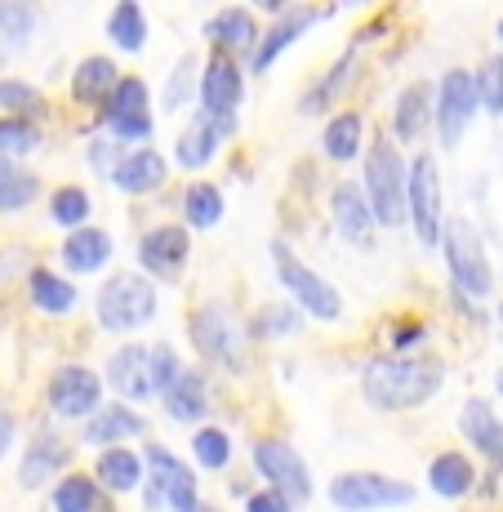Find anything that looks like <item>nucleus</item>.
Returning <instances> with one entry per match:
<instances>
[{"label":"nucleus","mask_w":503,"mask_h":512,"mask_svg":"<svg viewBox=\"0 0 503 512\" xmlns=\"http://www.w3.org/2000/svg\"><path fill=\"white\" fill-rule=\"evenodd\" d=\"M446 366L437 357H374L366 366V401L379 410H414L437 397Z\"/></svg>","instance_id":"1"},{"label":"nucleus","mask_w":503,"mask_h":512,"mask_svg":"<svg viewBox=\"0 0 503 512\" xmlns=\"http://www.w3.org/2000/svg\"><path fill=\"white\" fill-rule=\"evenodd\" d=\"M366 187H370V210L374 223L383 228H397L410 214V174L401 165V152L388 139L374 143L366 156Z\"/></svg>","instance_id":"2"},{"label":"nucleus","mask_w":503,"mask_h":512,"mask_svg":"<svg viewBox=\"0 0 503 512\" xmlns=\"http://www.w3.org/2000/svg\"><path fill=\"white\" fill-rule=\"evenodd\" d=\"M156 312V290L152 281L134 277V272H121L98 290V321L107 330H138L143 321H152Z\"/></svg>","instance_id":"3"},{"label":"nucleus","mask_w":503,"mask_h":512,"mask_svg":"<svg viewBox=\"0 0 503 512\" xmlns=\"http://www.w3.org/2000/svg\"><path fill=\"white\" fill-rule=\"evenodd\" d=\"M272 259H276V277H281V285L303 303V308L312 312V317H321V321H339L343 303H339V294H334V285H330V281H321L317 272H312L308 263H303L299 254H294L290 245H281V241L272 245Z\"/></svg>","instance_id":"4"},{"label":"nucleus","mask_w":503,"mask_h":512,"mask_svg":"<svg viewBox=\"0 0 503 512\" xmlns=\"http://www.w3.org/2000/svg\"><path fill=\"white\" fill-rule=\"evenodd\" d=\"M330 499L343 512H374V508H397L414 499V486L406 481L379 477V472H343L330 481Z\"/></svg>","instance_id":"5"},{"label":"nucleus","mask_w":503,"mask_h":512,"mask_svg":"<svg viewBox=\"0 0 503 512\" xmlns=\"http://www.w3.org/2000/svg\"><path fill=\"white\" fill-rule=\"evenodd\" d=\"M446 263H450V277H455L459 290H468V294H490L495 290V272H490V263H486V250H481V241H477V228L472 223H450L446 228Z\"/></svg>","instance_id":"6"},{"label":"nucleus","mask_w":503,"mask_h":512,"mask_svg":"<svg viewBox=\"0 0 503 512\" xmlns=\"http://www.w3.org/2000/svg\"><path fill=\"white\" fill-rule=\"evenodd\" d=\"M410 219L423 245L441 241V179H437V161L428 152H419L410 165Z\"/></svg>","instance_id":"7"},{"label":"nucleus","mask_w":503,"mask_h":512,"mask_svg":"<svg viewBox=\"0 0 503 512\" xmlns=\"http://www.w3.org/2000/svg\"><path fill=\"white\" fill-rule=\"evenodd\" d=\"M254 464H259V472L276 486V495H285V499L312 495L308 468H303V459L294 455L285 441H259V446H254Z\"/></svg>","instance_id":"8"},{"label":"nucleus","mask_w":503,"mask_h":512,"mask_svg":"<svg viewBox=\"0 0 503 512\" xmlns=\"http://www.w3.org/2000/svg\"><path fill=\"white\" fill-rule=\"evenodd\" d=\"M201 112L210 116L219 130H232V116H236V103H241V72H236L232 58H210L205 67V81H201Z\"/></svg>","instance_id":"9"},{"label":"nucleus","mask_w":503,"mask_h":512,"mask_svg":"<svg viewBox=\"0 0 503 512\" xmlns=\"http://www.w3.org/2000/svg\"><path fill=\"white\" fill-rule=\"evenodd\" d=\"M98 397H103V383H98V374L85 370V366H63L54 379H49V406H54V415H63V419L90 415L98 406Z\"/></svg>","instance_id":"10"},{"label":"nucleus","mask_w":503,"mask_h":512,"mask_svg":"<svg viewBox=\"0 0 503 512\" xmlns=\"http://www.w3.org/2000/svg\"><path fill=\"white\" fill-rule=\"evenodd\" d=\"M481 98H477V81L468 72H446L441 81V107H437V125H441V139L446 143H459L463 130L472 125L477 116Z\"/></svg>","instance_id":"11"},{"label":"nucleus","mask_w":503,"mask_h":512,"mask_svg":"<svg viewBox=\"0 0 503 512\" xmlns=\"http://www.w3.org/2000/svg\"><path fill=\"white\" fill-rule=\"evenodd\" d=\"M107 125L121 139H147L152 134V116H147V85L138 76H125L112 90V103H107Z\"/></svg>","instance_id":"12"},{"label":"nucleus","mask_w":503,"mask_h":512,"mask_svg":"<svg viewBox=\"0 0 503 512\" xmlns=\"http://www.w3.org/2000/svg\"><path fill=\"white\" fill-rule=\"evenodd\" d=\"M107 383L121 392L125 401H147L156 392V379H152V352L143 348H121L107 366Z\"/></svg>","instance_id":"13"},{"label":"nucleus","mask_w":503,"mask_h":512,"mask_svg":"<svg viewBox=\"0 0 503 512\" xmlns=\"http://www.w3.org/2000/svg\"><path fill=\"white\" fill-rule=\"evenodd\" d=\"M192 339L196 348L205 352V357H219L236 366V352H241V343H236V321L228 317V308H201L192 317Z\"/></svg>","instance_id":"14"},{"label":"nucleus","mask_w":503,"mask_h":512,"mask_svg":"<svg viewBox=\"0 0 503 512\" xmlns=\"http://www.w3.org/2000/svg\"><path fill=\"white\" fill-rule=\"evenodd\" d=\"M459 428H463V437L490 459V468L499 472L503 468V423H499L495 410H490L486 401H468L459 415Z\"/></svg>","instance_id":"15"},{"label":"nucleus","mask_w":503,"mask_h":512,"mask_svg":"<svg viewBox=\"0 0 503 512\" xmlns=\"http://www.w3.org/2000/svg\"><path fill=\"white\" fill-rule=\"evenodd\" d=\"M334 228H339L343 241H352V245H370L374 210H370L366 196H361L352 183L334 187Z\"/></svg>","instance_id":"16"},{"label":"nucleus","mask_w":503,"mask_h":512,"mask_svg":"<svg viewBox=\"0 0 503 512\" xmlns=\"http://www.w3.org/2000/svg\"><path fill=\"white\" fill-rule=\"evenodd\" d=\"M187 259V232L165 223V228H152L138 241V263L147 272H174Z\"/></svg>","instance_id":"17"},{"label":"nucleus","mask_w":503,"mask_h":512,"mask_svg":"<svg viewBox=\"0 0 503 512\" xmlns=\"http://www.w3.org/2000/svg\"><path fill=\"white\" fill-rule=\"evenodd\" d=\"M58 254H63L67 272H98L107 259H112V236L98 232V228H81V232L67 236Z\"/></svg>","instance_id":"18"},{"label":"nucleus","mask_w":503,"mask_h":512,"mask_svg":"<svg viewBox=\"0 0 503 512\" xmlns=\"http://www.w3.org/2000/svg\"><path fill=\"white\" fill-rule=\"evenodd\" d=\"M112 179L121 192H152V187L165 183V161H161V152H152V147H138V152L125 156L121 170H116Z\"/></svg>","instance_id":"19"},{"label":"nucleus","mask_w":503,"mask_h":512,"mask_svg":"<svg viewBox=\"0 0 503 512\" xmlns=\"http://www.w3.org/2000/svg\"><path fill=\"white\" fill-rule=\"evenodd\" d=\"M205 406H210V397H205V379L196 370H183L179 383H174L170 392H165V410H170L174 419H201Z\"/></svg>","instance_id":"20"},{"label":"nucleus","mask_w":503,"mask_h":512,"mask_svg":"<svg viewBox=\"0 0 503 512\" xmlns=\"http://www.w3.org/2000/svg\"><path fill=\"white\" fill-rule=\"evenodd\" d=\"M219 134H223V130H219V125H214L205 112L196 116V121L187 125V134L179 139V165H183V170H196V165L210 161L214 147H219Z\"/></svg>","instance_id":"21"},{"label":"nucleus","mask_w":503,"mask_h":512,"mask_svg":"<svg viewBox=\"0 0 503 512\" xmlns=\"http://www.w3.org/2000/svg\"><path fill=\"white\" fill-rule=\"evenodd\" d=\"M210 41L228 45V49H250L259 41V23H254L250 9H223L210 23Z\"/></svg>","instance_id":"22"},{"label":"nucleus","mask_w":503,"mask_h":512,"mask_svg":"<svg viewBox=\"0 0 503 512\" xmlns=\"http://www.w3.org/2000/svg\"><path fill=\"white\" fill-rule=\"evenodd\" d=\"M428 103H432V90H428V81H414L401 90L397 98V139H419V130H423V121H428Z\"/></svg>","instance_id":"23"},{"label":"nucleus","mask_w":503,"mask_h":512,"mask_svg":"<svg viewBox=\"0 0 503 512\" xmlns=\"http://www.w3.org/2000/svg\"><path fill=\"white\" fill-rule=\"evenodd\" d=\"M147 423L134 415V410H125V406H107L103 415H98L94 423H90V432L85 437L94 441V446H107L112 450V441H125V437H138Z\"/></svg>","instance_id":"24"},{"label":"nucleus","mask_w":503,"mask_h":512,"mask_svg":"<svg viewBox=\"0 0 503 512\" xmlns=\"http://www.w3.org/2000/svg\"><path fill=\"white\" fill-rule=\"evenodd\" d=\"M432 490L446 499H463L472 490V464L463 455H437L432 459V472H428Z\"/></svg>","instance_id":"25"},{"label":"nucleus","mask_w":503,"mask_h":512,"mask_svg":"<svg viewBox=\"0 0 503 512\" xmlns=\"http://www.w3.org/2000/svg\"><path fill=\"white\" fill-rule=\"evenodd\" d=\"M107 36H112L121 49H143L147 41V18H143V9L134 5V0H121V5L112 9V18H107Z\"/></svg>","instance_id":"26"},{"label":"nucleus","mask_w":503,"mask_h":512,"mask_svg":"<svg viewBox=\"0 0 503 512\" xmlns=\"http://www.w3.org/2000/svg\"><path fill=\"white\" fill-rule=\"evenodd\" d=\"M312 18H317V14H312V9H294V14L285 18V23H276L272 32H268V41L259 45V54H254V72H268V63H272V58L281 54L285 45H294V41H299V32L312 23Z\"/></svg>","instance_id":"27"},{"label":"nucleus","mask_w":503,"mask_h":512,"mask_svg":"<svg viewBox=\"0 0 503 512\" xmlns=\"http://www.w3.org/2000/svg\"><path fill=\"white\" fill-rule=\"evenodd\" d=\"M138 477H143V459L130 455V450H107L103 459H98V481H103L107 490H134Z\"/></svg>","instance_id":"28"},{"label":"nucleus","mask_w":503,"mask_h":512,"mask_svg":"<svg viewBox=\"0 0 503 512\" xmlns=\"http://www.w3.org/2000/svg\"><path fill=\"white\" fill-rule=\"evenodd\" d=\"M36 192H41V183L0 156V210H23V205L36 201Z\"/></svg>","instance_id":"29"},{"label":"nucleus","mask_w":503,"mask_h":512,"mask_svg":"<svg viewBox=\"0 0 503 512\" xmlns=\"http://www.w3.org/2000/svg\"><path fill=\"white\" fill-rule=\"evenodd\" d=\"M32 303L45 312H67L76 308V285H67L54 272H32Z\"/></svg>","instance_id":"30"},{"label":"nucleus","mask_w":503,"mask_h":512,"mask_svg":"<svg viewBox=\"0 0 503 512\" xmlns=\"http://www.w3.org/2000/svg\"><path fill=\"white\" fill-rule=\"evenodd\" d=\"M357 139H361V116L357 112H343L325 125V156L334 161H352L357 156Z\"/></svg>","instance_id":"31"},{"label":"nucleus","mask_w":503,"mask_h":512,"mask_svg":"<svg viewBox=\"0 0 503 512\" xmlns=\"http://www.w3.org/2000/svg\"><path fill=\"white\" fill-rule=\"evenodd\" d=\"M58 464H63V446H58V441H49V437H41L32 450H27V459H23V472H18V481H23V486L32 490V486H41V481H45Z\"/></svg>","instance_id":"32"},{"label":"nucleus","mask_w":503,"mask_h":512,"mask_svg":"<svg viewBox=\"0 0 503 512\" xmlns=\"http://www.w3.org/2000/svg\"><path fill=\"white\" fill-rule=\"evenodd\" d=\"M54 508L58 512H94L98 508V486L85 472H72V477H63V486L54 490Z\"/></svg>","instance_id":"33"},{"label":"nucleus","mask_w":503,"mask_h":512,"mask_svg":"<svg viewBox=\"0 0 503 512\" xmlns=\"http://www.w3.org/2000/svg\"><path fill=\"white\" fill-rule=\"evenodd\" d=\"M223 219V196L210 183H192L187 187V223L192 228H214Z\"/></svg>","instance_id":"34"},{"label":"nucleus","mask_w":503,"mask_h":512,"mask_svg":"<svg viewBox=\"0 0 503 512\" xmlns=\"http://www.w3.org/2000/svg\"><path fill=\"white\" fill-rule=\"evenodd\" d=\"M36 143H41V130L32 121H23V116H5L0 121V156H23Z\"/></svg>","instance_id":"35"},{"label":"nucleus","mask_w":503,"mask_h":512,"mask_svg":"<svg viewBox=\"0 0 503 512\" xmlns=\"http://www.w3.org/2000/svg\"><path fill=\"white\" fill-rule=\"evenodd\" d=\"M107 85H121L116 81V63H107V58H85L81 63V72H76V98H94V94H103Z\"/></svg>","instance_id":"36"},{"label":"nucleus","mask_w":503,"mask_h":512,"mask_svg":"<svg viewBox=\"0 0 503 512\" xmlns=\"http://www.w3.org/2000/svg\"><path fill=\"white\" fill-rule=\"evenodd\" d=\"M49 214H54V223H63V228L85 223V214H90V196H85V187H58L54 201H49Z\"/></svg>","instance_id":"37"},{"label":"nucleus","mask_w":503,"mask_h":512,"mask_svg":"<svg viewBox=\"0 0 503 512\" xmlns=\"http://www.w3.org/2000/svg\"><path fill=\"white\" fill-rule=\"evenodd\" d=\"M192 450H196V459H201L210 472H219L223 464H228V455H232V446H228V437H223L219 428H201L196 432V441H192Z\"/></svg>","instance_id":"38"},{"label":"nucleus","mask_w":503,"mask_h":512,"mask_svg":"<svg viewBox=\"0 0 503 512\" xmlns=\"http://www.w3.org/2000/svg\"><path fill=\"white\" fill-rule=\"evenodd\" d=\"M477 98H481V107L486 112H503V58H490L486 67H481V76H477Z\"/></svg>","instance_id":"39"},{"label":"nucleus","mask_w":503,"mask_h":512,"mask_svg":"<svg viewBox=\"0 0 503 512\" xmlns=\"http://www.w3.org/2000/svg\"><path fill=\"white\" fill-rule=\"evenodd\" d=\"M32 9L27 5H0V36H5L9 45H18L27 32H32Z\"/></svg>","instance_id":"40"},{"label":"nucleus","mask_w":503,"mask_h":512,"mask_svg":"<svg viewBox=\"0 0 503 512\" xmlns=\"http://www.w3.org/2000/svg\"><path fill=\"white\" fill-rule=\"evenodd\" d=\"M0 107H14V112H32L41 107V94L23 81H0Z\"/></svg>","instance_id":"41"},{"label":"nucleus","mask_w":503,"mask_h":512,"mask_svg":"<svg viewBox=\"0 0 503 512\" xmlns=\"http://www.w3.org/2000/svg\"><path fill=\"white\" fill-rule=\"evenodd\" d=\"M192 67H196V58H183V67L170 76V85H165V107H170V112H179L187 103V94H192Z\"/></svg>","instance_id":"42"},{"label":"nucleus","mask_w":503,"mask_h":512,"mask_svg":"<svg viewBox=\"0 0 503 512\" xmlns=\"http://www.w3.org/2000/svg\"><path fill=\"white\" fill-rule=\"evenodd\" d=\"M179 361H174L170 348H152V379H156V392H170L179 383Z\"/></svg>","instance_id":"43"},{"label":"nucleus","mask_w":503,"mask_h":512,"mask_svg":"<svg viewBox=\"0 0 503 512\" xmlns=\"http://www.w3.org/2000/svg\"><path fill=\"white\" fill-rule=\"evenodd\" d=\"M290 334V330H299V317H294L290 308H268L259 317V326H254V334Z\"/></svg>","instance_id":"44"},{"label":"nucleus","mask_w":503,"mask_h":512,"mask_svg":"<svg viewBox=\"0 0 503 512\" xmlns=\"http://www.w3.org/2000/svg\"><path fill=\"white\" fill-rule=\"evenodd\" d=\"M245 512H294L290 499L276 495V490H263V495H250L245 499Z\"/></svg>","instance_id":"45"},{"label":"nucleus","mask_w":503,"mask_h":512,"mask_svg":"<svg viewBox=\"0 0 503 512\" xmlns=\"http://www.w3.org/2000/svg\"><path fill=\"white\" fill-rule=\"evenodd\" d=\"M116 152H121V147L116 143H94V165L98 170H107V165H112V174L121 170V161H116Z\"/></svg>","instance_id":"46"},{"label":"nucleus","mask_w":503,"mask_h":512,"mask_svg":"<svg viewBox=\"0 0 503 512\" xmlns=\"http://www.w3.org/2000/svg\"><path fill=\"white\" fill-rule=\"evenodd\" d=\"M9 441H14V419H9V415H0V459H5Z\"/></svg>","instance_id":"47"},{"label":"nucleus","mask_w":503,"mask_h":512,"mask_svg":"<svg viewBox=\"0 0 503 512\" xmlns=\"http://www.w3.org/2000/svg\"><path fill=\"white\" fill-rule=\"evenodd\" d=\"M499 392H503V370H499Z\"/></svg>","instance_id":"48"},{"label":"nucleus","mask_w":503,"mask_h":512,"mask_svg":"<svg viewBox=\"0 0 503 512\" xmlns=\"http://www.w3.org/2000/svg\"><path fill=\"white\" fill-rule=\"evenodd\" d=\"M201 512H219V508H201Z\"/></svg>","instance_id":"49"},{"label":"nucleus","mask_w":503,"mask_h":512,"mask_svg":"<svg viewBox=\"0 0 503 512\" xmlns=\"http://www.w3.org/2000/svg\"><path fill=\"white\" fill-rule=\"evenodd\" d=\"M499 36H503V23H499Z\"/></svg>","instance_id":"50"},{"label":"nucleus","mask_w":503,"mask_h":512,"mask_svg":"<svg viewBox=\"0 0 503 512\" xmlns=\"http://www.w3.org/2000/svg\"><path fill=\"white\" fill-rule=\"evenodd\" d=\"M499 312H503V308H499Z\"/></svg>","instance_id":"51"}]
</instances>
